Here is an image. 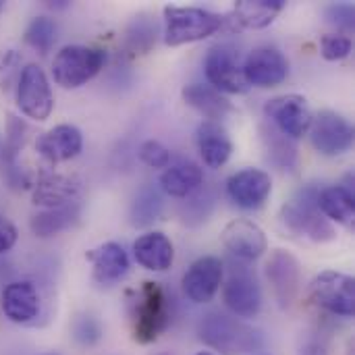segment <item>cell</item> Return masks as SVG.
Here are the masks:
<instances>
[{"mask_svg":"<svg viewBox=\"0 0 355 355\" xmlns=\"http://www.w3.org/2000/svg\"><path fill=\"white\" fill-rule=\"evenodd\" d=\"M200 339L204 345L223 355L256 354L264 347V337L258 329L250 327L241 318L210 312L200 322Z\"/></svg>","mask_w":355,"mask_h":355,"instance_id":"1","label":"cell"},{"mask_svg":"<svg viewBox=\"0 0 355 355\" xmlns=\"http://www.w3.org/2000/svg\"><path fill=\"white\" fill-rule=\"evenodd\" d=\"M171 320L168 297L160 283L146 281L135 293L131 304V331L133 341L139 345H150L158 341V337L166 331Z\"/></svg>","mask_w":355,"mask_h":355,"instance_id":"2","label":"cell"},{"mask_svg":"<svg viewBox=\"0 0 355 355\" xmlns=\"http://www.w3.org/2000/svg\"><path fill=\"white\" fill-rule=\"evenodd\" d=\"M318 193L320 189L314 185L302 189L291 202L283 206L281 220L293 235H300L316 243H324L335 239L337 233L331 220H327L318 208Z\"/></svg>","mask_w":355,"mask_h":355,"instance_id":"3","label":"cell"},{"mask_svg":"<svg viewBox=\"0 0 355 355\" xmlns=\"http://www.w3.org/2000/svg\"><path fill=\"white\" fill-rule=\"evenodd\" d=\"M227 17L198 6H164V44L181 46L200 42L223 29Z\"/></svg>","mask_w":355,"mask_h":355,"instance_id":"4","label":"cell"},{"mask_svg":"<svg viewBox=\"0 0 355 355\" xmlns=\"http://www.w3.org/2000/svg\"><path fill=\"white\" fill-rule=\"evenodd\" d=\"M106 62V50L94 46L71 44L56 52L52 60V77L64 89H77L94 79Z\"/></svg>","mask_w":355,"mask_h":355,"instance_id":"5","label":"cell"},{"mask_svg":"<svg viewBox=\"0 0 355 355\" xmlns=\"http://www.w3.org/2000/svg\"><path fill=\"white\" fill-rule=\"evenodd\" d=\"M312 302L341 318H352L355 312V281L354 277L324 270L310 283Z\"/></svg>","mask_w":355,"mask_h":355,"instance_id":"6","label":"cell"},{"mask_svg":"<svg viewBox=\"0 0 355 355\" xmlns=\"http://www.w3.org/2000/svg\"><path fill=\"white\" fill-rule=\"evenodd\" d=\"M17 106L19 110L33 121H46L54 108V94L44 69L35 62L23 67L17 81Z\"/></svg>","mask_w":355,"mask_h":355,"instance_id":"7","label":"cell"},{"mask_svg":"<svg viewBox=\"0 0 355 355\" xmlns=\"http://www.w3.org/2000/svg\"><path fill=\"white\" fill-rule=\"evenodd\" d=\"M264 114L275 123L277 131L289 139H300L306 135L314 119L308 100L300 94H285L268 100L264 104Z\"/></svg>","mask_w":355,"mask_h":355,"instance_id":"8","label":"cell"},{"mask_svg":"<svg viewBox=\"0 0 355 355\" xmlns=\"http://www.w3.org/2000/svg\"><path fill=\"white\" fill-rule=\"evenodd\" d=\"M208 83L220 94H245L248 83L243 77V62L239 52L231 46H216L204 60Z\"/></svg>","mask_w":355,"mask_h":355,"instance_id":"9","label":"cell"},{"mask_svg":"<svg viewBox=\"0 0 355 355\" xmlns=\"http://www.w3.org/2000/svg\"><path fill=\"white\" fill-rule=\"evenodd\" d=\"M310 139L322 156H341L354 146V127L335 110H320L310 125Z\"/></svg>","mask_w":355,"mask_h":355,"instance_id":"10","label":"cell"},{"mask_svg":"<svg viewBox=\"0 0 355 355\" xmlns=\"http://www.w3.org/2000/svg\"><path fill=\"white\" fill-rule=\"evenodd\" d=\"M289 75V60L279 48L258 46L254 48L243 62V77L248 85L254 87H277Z\"/></svg>","mask_w":355,"mask_h":355,"instance_id":"11","label":"cell"},{"mask_svg":"<svg viewBox=\"0 0 355 355\" xmlns=\"http://www.w3.org/2000/svg\"><path fill=\"white\" fill-rule=\"evenodd\" d=\"M223 300L235 318H256L262 310V289L256 275L248 268H233L223 289Z\"/></svg>","mask_w":355,"mask_h":355,"instance_id":"12","label":"cell"},{"mask_svg":"<svg viewBox=\"0 0 355 355\" xmlns=\"http://www.w3.org/2000/svg\"><path fill=\"white\" fill-rule=\"evenodd\" d=\"M225 266L214 256H204L196 260L183 275V293L193 304H208L214 300L223 285Z\"/></svg>","mask_w":355,"mask_h":355,"instance_id":"13","label":"cell"},{"mask_svg":"<svg viewBox=\"0 0 355 355\" xmlns=\"http://www.w3.org/2000/svg\"><path fill=\"white\" fill-rule=\"evenodd\" d=\"M272 193V179L260 168H243L229 177L227 196L243 210H258L266 204Z\"/></svg>","mask_w":355,"mask_h":355,"instance_id":"14","label":"cell"},{"mask_svg":"<svg viewBox=\"0 0 355 355\" xmlns=\"http://www.w3.org/2000/svg\"><path fill=\"white\" fill-rule=\"evenodd\" d=\"M220 241H223L225 250L231 256H235L237 260H241V262L258 260L266 252V248H268L264 231L256 223H252L248 218L231 220L223 229Z\"/></svg>","mask_w":355,"mask_h":355,"instance_id":"15","label":"cell"},{"mask_svg":"<svg viewBox=\"0 0 355 355\" xmlns=\"http://www.w3.org/2000/svg\"><path fill=\"white\" fill-rule=\"evenodd\" d=\"M266 277L272 285L279 306L289 308L300 291V281H302V266L297 258L285 250H277L266 262Z\"/></svg>","mask_w":355,"mask_h":355,"instance_id":"16","label":"cell"},{"mask_svg":"<svg viewBox=\"0 0 355 355\" xmlns=\"http://www.w3.org/2000/svg\"><path fill=\"white\" fill-rule=\"evenodd\" d=\"M83 135L75 125H56L35 139V152L50 164H60L79 156Z\"/></svg>","mask_w":355,"mask_h":355,"instance_id":"17","label":"cell"},{"mask_svg":"<svg viewBox=\"0 0 355 355\" xmlns=\"http://www.w3.org/2000/svg\"><path fill=\"white\" fill-rule=\"evenodd\" d=\"M81 181L77 177L69 175H56V173H46L37 177L35 183H31V198L35 206H42L44 210L48 208H60L67 204L77 202L81 193Z\"/></svg>","mask_w":355,"mask_h":355,"instance_id":"18","label":"cell"},{"mask_svg":"<svg viewBox=\"0 0 355 355\" xmlns=\"http://www.w3.org/2000/svg\"><path fill=\"white\" fill-rule=\"evenodd\" d=\"M2 312L15 324H29L40 314L37 289L29 281H12L2 291Z\"/></svg>","mask_w":355,"mask_h":355,"instance_id":"19","label":"cell"},{"mask_svg":"<svg viewBox=\"0 0 355 355\" xmlns=\"http://www.w3.org/2000/svg\"><path fill=\"white\" fill-rule=\"evenodd\" d=\"M133 258L139 266L152 272H164L175 262V248L173 241L160 233H146L133 243Z\"/></svg>","mask_w":355,"mask_h":355,"instance_id":"20","label":"cell"},{"mask_svg":"<svg viewBox=\"0 0 355 355\" xmlns=\"http://www.w3.org/2000/svg\"><path fill=\"white\" fill-rule=\"evenodd\" d=\"M196 141L200 156L208 168H220L231 158L233 144L227 135V129L220 123L204 121L196 131Z\"/></svg>","mask_w":355,"mask_h":355,"instance_id":"21","label":"cell"},{"mask_svg":"<svg viewBox=\"0 0 355 355\" xmlns=\"http://www.w3.org/2000/svg\"><path fill=\"white\" fill-rule=\"evenodd\" d=\"M87 260L94 264V279L100 285H114L129 272V258L123 245L108 241L92 252H87Z\"/></svg>","mask_w":355,"mask_h":355,"instance_id":"22","label":"cell"},{"mask_svg":"<svg viewBox=\"0 0 355 355\" xmlns=\"http://www.w3.org/2000/svg\"><path fill=\"white\" fill-rule=\"evenodd\" d=\"M285 0H239L231 12L233 29H264L281 15Z\"/></svg>","mask_w":355,"mask_h":355,"instance_id":"23","label":"cell"},{"mask_svg":"<svg viewBox=\"0 0 355 355\" xmlns=\"http://www.w3.org/2000/svg\"><path fill=\"white\" fill-rule=\"evenodd\" d=\"M181 96H183L185 104H189L202 116H206L208 121H214V123H218L229 112H233V104L220 92H216L212 85L189 83V85L183 87Z\"/></svg>","mask_w":355,"mask_h":355,"instance_id":"24","label":"cell"},{"mask_svg":"<svg viewBox=\"0 0 355 355\" xmlns=\"http://www.w3.org/2000/svg\"><path fill=\"white\" fill-rule=\"evenodd\" d=\"M204 183V171L191 160H179L168 164L160 177V187L173 198H189Z\"/></svg>","mask_w":355,"mask_h":355,"instance_id":"25","label":"cell"},{"mask_svg":"<svg viewBox=\"0 0 355 355\" xmlns=\"http://www.w3.org/2000/svg\"><path fill=\"white\" fill-rule=\"evenodd\" d=\"M81 216V204L79 202H73V204H67V206H60V208H48V210H42L37 214L31 216L29 220V229L35 237H54L67 229H71Z\"/></svg>","mask_w":355,"mask_h":355,"instance_id":"26","label":"cell"},{"mask_svg":"<svg viewBox=\"0 0 355 355\" xmlns=\"http://www.w3.org/2000/svg\"><path fill=\"white\" fill-rule=\"evenodd\" d=\"M318 208L327 220L339 225H352L355 216L354 189L352 185H333L324 187L318 193Z\"/></svg>","mask_w":355,"mask_h":355,"instance_id":"27","label":"cell"},{"mask_svg":"<svg viewBox=\"0 0 355 355\" xmlns=\"http://www.w3.org/2000/svg\"><path fill=\"white\" fill-rule=\"evenodd\" d=\"M162 214V198L154 187H144L133 206H131V223L135 227H148L158 220Z\"/></svg>","mask_w":355,"mask_h":355,"instance_id":"28","label":"cell"},{"mask_svg":"<svg viewBox=\"0 0 355 355\" xmlns=\"http://www.w3.org/2000/svg\"><path fill=\"white\" fill-rule=\"evenodd\" d=\"M264 141H266V150H268V160L279 164L283 171L295 168L297 154H295V146L291 144L289 137H285L277 129H268V131H264Z\"/></svg>","mask_w":355,"mask_h":355,"instance_id":"29","label":"cell"},{"mask_svg":"<svg viewBox=\"0 0 355 355\" xmlns=\"http://www.w3.org/2000/svg\"><path fill=\"white\" fill-rule=\"evenodd\" d=\"M56 42V23L50 17H35L25 29V44H29L40 54L50 52Z\"/></svg>","mask_w":355,"mask_h":355,"instance_id":"30","label":"cell"},{"mask_svg":"<svg viewBox=\"0 0 355 355\" xmlns=\"http://www.w3.org/2000/svg\"><path fill=\"white\" fill-rule=\"evenodd\" d=\"M156 44V23L146 17H135L127 31V48L133 54H146Z\"/></svg>","mask_w":355,"mask_h":355,"instance_id":"31","label":"cell"},{"mask_svg":"<svg viewBox=\"0 0 355 355\" xmlns=\"http://www.w3.org/2000/svg\"><path fill=\"white\" fill-rule=\"evenodd\" d=\"M352 37L343 33H329L320 40V52L327 60H343L352 54Z\"/></svg>","mask_w":355,"mask_h":355,"instance_id":"32","label":"cell"},{"mask_svg":"<svg viewBox=\"0 0 355 355\" xmlns=\"http://www.w3.org/2000/svg\"><path fill=\"white\" fill-rule=\"evenodd\" d=\"M139 158L150 168H166L171 164V152L158 139H148L139 146Z\"/></svg>","mask_w":355,"mask_h":355,"instance_id":"33","label":"cell"},{"mask_svg":"<svg viewBox=\"0 0 355 355\" xmlns=\"http://www.w3.org/2000/svg\"><path fill=\"white\" fill-rule=\"evenodd\" d=\"M100 337H102V329L94 316H81L75 322V339L81 345H94Z\"/></svg>","mask_w":355,"mask_h":355,"instance_id":"34","label":"cell"},{"mask_svg":"<svg viewBox=\"0 0 355 355\" xmlns=\"http://www.w3.org/2000/svg\"><path fill=\"white\" fill-rule=\"evenodd\" d=\"M324 15H327L329 23H333V25H337V27L347 29V31L354 29L355 12L352 4H345V2H343V4H331V6H327Z\"/></svg>","mask_w":355,"mask_h":355,"instance_id":"35","label":"cell"},{"mask_svg":"<svg viewBox=\"0 0 355 355\" xmlns=\"http://www.w3.org/2000/svg\"><path fill=\"white\" fill-rule=\"evenodd\" d=\"M17 237H19L17 227L4 214H0V254L12 250V245L17 243Z\"/></svg>","mask_w":355,"mask_h":355,"instance_id":"36","label":"cell"},{"mask_svg":"<svg viewBox=\"0 0 355 355\" xmlns=\"http://www.w3.org/2000/svg\"><path fill=\"white\" fill-rule=\"evenodd\" d=\"M300 355H327V352H324L322 347H318V345H310V347L302 349V354Z\"/></svg>","mask_w":355,"mask_h":355,"instance_id":"37","label":"cell"},{"mask_svg":"<svg viewBox=\"0 0 355 355\" xmlns=\"http://www.w3.org/2000/svg\"><path fill=\"white\" fill-rule=\"evenodd\" d=\"M50 8H67L69 6V2L67 0H58V2H46Z\"/></svg>","mask_w":355,"mask_h":355,"instance_id":"38","label":"cell"},{"mask_svg":"<svg viewBox=\"0 0 355 355\" xmlns=\"http://www.w3.org/2000/svg\"><path fill=\"white\" fill-rule=\"evenodd\" d=\"M196 355H214V354H208V352H200V354H196Z\"/></svg>","mask_w":355,"mask_h":355,"instance_id":"39","label":"cell"},{"mask_svg":"<svg viewBox=\"0 0 355 355\" xmlns=\"http://www.w3.org/2000/svg\"><path fill=\"white\" fill-rule=\"evenodd\" d=\"M2 8H4V2L0 0V12H2Z\"/></svg>","mask_w":355,"mask_h":355,"instance_id":"40","label":"cell"},{"mask_svg":"<svg viewBox=\"0 0 355 355\" xmlns=\"http://www.w3.org/2000/svg\"><path fill=\"white\" fill-rule=\"evenodd\" d=\"M44 355H58V354H44Z\"/></svg>","mask_w":355,"mask_h":355,"instance_id":"41","label":"cell"},{"mask_svg":"<svg viewBox=\"0 0 355 355\" xmlns=\"http://www.w3.org/2000/svg\"><path fill=\"white\" fill-rule=\"evenodd\" d=\"M160 355H166V354H160Z\"/></svg>","mask_w":355,"mask_h":355,"instance_id":"42","label":"cell"}]
</instances>
